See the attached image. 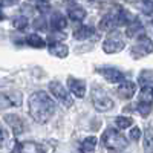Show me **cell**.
<instances>
[{
  "label": "cell",
  "mask_w": 153,
  "mask_h": 153,
  "mask_svg": "<svg viewBox=\"0 0 153 153\" xmlns=\"http://www.w3.org/2000/svg\"><path fill=\"white\" fill-rule=\"evenodd\" d=\"M139 138H141V130H139L138 127H133V129L130 130V139L132 141H138Z\"/></svg>",
  "instance_id": "30"
},
{
  "label": "cell",
  "mask_w": 153,
  "mask_h": 153,
  "mask_svg": "<svg viewBox=\"0 0 153 153\" xmlns=\"http://www.w3.org/2000/svg\"><path fill=\"white\" fill-rule=\"evenodd\" d=\"M92 103H94V107L98 110V112H107V110H112L115 103L113 100L106 95V92L103 91V89H94L92 91Z\"/></svg>",
  "instance_id": "3"
},
{
  "label": "cell",
  "mask_w": 153,
  "mask_h": 153,
  "mask_svg": "<svg viewBox=\"0 0 153 153\" xmlns=\"http://www.w3.org/2000/svg\"><path fill=\"white\" fill-rule=\"evenodd\" d=\"M136 92V83L133 81H123L120 83V87H118V94L121 98L124 100H130Z\"/></svg>",
  "instance_id": "12"
},
{
  "label": "cell",
  "mask_w": 153,
  "mask_h": 153,
  "mask_svg": "<svg viewBox=\"0 0 153 153\" xmlns=\"http://www.w3.org/2000/svg\"><path fill=\"white\" fill-rule=\"evenodd\" d=\"M138 112L143 115V117H147V115L152 112V104H146V103H139L138 104Z\"/></svg>",
  "instance_id": "28"
},
{
  "label": "cell",
  "mask_w": 153,
  "mask_h": 153,
  "mask_svg": "<svg viewBox=\"0 0 153 153\" xmlns=\"http://www.w3.org/2000/svg\"><path fill=\"white\" fill-rule=\"evenodd\" d=\"M28 25H29V22H28V19L25 16H17V17L12 19V26H14L16 29H19V31L25 29Z\"/></svg>",
  "instance_id": "24"
},
{
  "label": "cell",
  "mask_w": 153,
  "mask_h": 153,
  "mask_svg": "<svg viewBox=\"0 0 153 153\" xmlns=\"http://www.w3.org/2000/svg\"><path fill=\"white\" fill-rule=\"evenodd\" d=\"M97 147V138L95 136H87L83 139V143L80 146V153H89V152H94Z\"/></svg>",
  "instance_id": "19"
},
{
  "label": "cell",
  "mask_w": 153,
  "mask_h": 153,
  "mask_svg": "<svg viewBox=\"0 0 153 153\" xmlns=\"http://www.w3.org/2000/svg\"><path fill=\"white\" fill-rule=\"evenodd\" d=\"M26 43L32 48H45L46 46V42L38 34H29L26 37Z\"/></svg>",
  "instance_id": "22"
},
{
  "label": "cell",
  "mask_w": 153,
  "mask_h": 153,
  "mask_svg": "<svg viewBox=\"0 0 153 153\" xmlns=\"http://www.w3.org/2000/svg\"><path fill=\"white\" fill-rule=\"evenodd\" d=\"M49 91L60 101V103H63L66 107H72L74 106V100H72L71 94L66 91L65 86H63L60 81H51L49 83Z\"/></svg>",
  "instance_id": "4"
},
{
  "label": "cell",
  "mask_w": 153,
  "mask_h": 153,
  "mask_svg": "<svg viewBox=\"0 0 153 153\" xmlns=\"http://www.w3.org/2000/svg\"><path fill=\"white\" fill-rule=\"evenodd\" d=\"M34 26H35L37 29H46V22H45V19H43V17L35 19V20H34Z\"/></svg>",
  "instance_id": "29"
},
{
  "label": "cell",
  "mask_w": 153,
  "mask_h": 153,
  "mask_svg": "<svg viewBox=\"0 0 153 153\" xmlns=\"http://www.w3.org/2000/svg\"><path fill=\"white\" fill-rule=\"evenodd\" d=\"M152 25H153V22H152Z\"/></svg>",
  "instance_id": "35"
},
{
  "label": "cell",
  "mask_w": 153,
  "mask_h": 153,
  "mask_svg": "<svg viewBox=\"0 0 153 153\" xmlns=\"http://www.w3.org/2000/svg\"><path fill=\"white\" fill-rule=\"evenodd\" d=\"M91 2H94V0H91Z\"/></svg>",
  "instance_id": "34"
},
{
  "label": "cell",
  "mask_w": 153,
  "mask_h": 153,
  "mask_svg": "<svg viewBox=\"0 0 153 153\" xmlns=\"http://www.w3.org/2000/svg\"><path fill=\"white\" fill-rule=\"evenodd\" d=\"M115 26H117V17H113L112 14L104 16L100 22V29L101 31H112Z\"/></svg>",
  "instance_id": "18"
},
{
  "label": "cell",
  "mask_w": 153,
  "mask_h": 153,
  "mask_svg": "<svg viewBox=\"0 0 153 153\" xmlns=\"http://www.w3.org/2000/svg\"><path fill=\"white\" fill-rule=\"evenodd\" d=\"M23 103V97L20 92H3L0 94V110L11 109V107H20Z\"/></svg>",
  "instance_id": "5"
},
{
  "label": "cell",
  "mask_w": 153,
  "mask_h": 153,
  "mask_svg": "<svg viewBox=\"0 0 153 153\" xmlns=\"http://www.w3.org/2000/svg\"><path fill=\"white\" fill-rule=\"evenodd\" d=\"M143 25H141V22L139 20H133L130 25H129V28H127V35L129 37H135L136 34H143Z\"/></svg>",
  "instance_id": "23"
},
{
  "label": "cell",
  "mask_w": 153,
  "mask_h": 153,
  "mask_svg": "<svg viewBox=\"0 0 153 153\" xmlns=\"http://www.w3.org/2000/svg\"><path fill=\"white\" fill-rule=\"evenodd\" d=\"M19 153H48V150L45 146L38 144V143L25 141V143L19 144Z\"/></svg>",
  "instance_id": "11"
},
{
  "label": "cell",
  "mask_w": 153,
  "mask_h": 153,
  "mask_svg": "<svg viewBox=\"0 0 153 153\" xmlns=\"http://www.w3.org/2000/svg\"><path fill=\"white\" fill-rule=\"evenodd\" d=\"M68 14H69L71 20H74V22H81V20L86 19L87 12H86V9L81 8V6H71V8L68 9Z\"/></svg>",
  "instance_id": "15"
},
{
  "label": "cell",
  "mask_w": 153,
  "mask_h": 153,
  "mask_svg": "<svg viewBox=\"0 0 153 153\" xmlns=\"http://www.w3.org/2000/svg\"><path fill=\"white\" fill-rule=\"evenodd\" d=\"M124 42L118 37H109L107 40H104L103 43V51L106 54H117V52H121L124 49Z\"/></svg>",
  "instance_id": "8"
},
{
  "label": "cell",
  "mask_w": 153,
  "mask_h": 153,
  "mask_svg": "<svg viewBox=\"0 0 153 153\" xmlns=\"http://www.w3.org/2000/svg\"><path fill=\"white\" fill-rule=\"evenodd\" d=\"M101 143H103V146L107 150H112V152L124 150L127 146H129V141L115 129H107L103 133V136H101Z\"/></svg>",
  "instance_id": "2"
},
{
  "label": "cell",
  "mask_w": 153,
  "mask_h": 153,
  "mask_svg": "<svg viewBox=\"0 0 153 153\" xmlns=\"http://www.w3.org/2000/svg\"><path fill=\"white\" fill-rule=\"evenodd\" d=\"M94 34H95V29L92 26H81L78 29H75L74 37L76 40H87V38H91Z\"/></svg>",
  "instance_id": "16"
},
{
  "label": "cell",
  "mask_w": 153,
  "mask_h": 153,
  "mask_svg": "<svg viewBox=\"0 0 153 153\" xmlns=\"http://www.w3.org/2000/svg\"><path fill=\"white\" fill-rule=\"evenodd\" d=\"M129 2H135V0H129Z\"/></svg>",
  "instance_id": "33"
},
{
  "label": "cell",
  "mask_w": 153,
  "mask_h": 153,
  "mask_svg": "<svg viewBox=\"0 0 153 153\" xmlns=\"http://www.w3.org/2000/svg\"><path fill=\"white\" fill-rule=\"evenodd\" d=\"M133 20H135V17L129 11L124 9V8H120L118 16H117V25H120V26H123V25H130Z\"/></svg>",
  "instance_id": "17"
},
{
  "label": "cell",
  "mask_w": 153,
  "mask_h": 153,
  "mask_svg": "<svg viewBox=\"0 0 153 153\" xmlns=\"http://www.w3.org/2000/svg\"><path fill=\"white\" fill-rule=\"evenodd\" d=\"M51 26L55 31H61L68 26V20L65 19L63 14H60V12H54V14L51 16Z\"/></svg>",
  "instance_id": "14"
},
{
  "label": "cell",
  "mask_w": 153,
  "mask_h": 153,
  "mask_svg": "<svg viewBox=\"0 0 153 153\" xmlns=\"http://www.w3.org/2000/svg\"><path fill=\"white\" fill-rule=\"evenodd\" d=\"M68 86L71 89L72 95H75L76 98H83L86 95V83L80 78H75V76H69L68 78Z\"/></svg>",
  "instance_id": "9"
},
{
  "label": "cell",
  "mask_w": 153,
  "mask_h": 153,
  "mask_svg": "<svg viewBox=\"0 0 153 153\" xmlns=\"http://www.w3.org/2000/svg\"><path fill=\"white\" fill-rule=\"evenodd\" d=\"M115 124H117L118 129H129L133 124V121L127 117H118V118H115Z\"/></svg>",
  "instance_id": "25"
},
{
  "label": "cell",
  "mask_w": 153,
  "mask_h": 153,
  "mask_svg": "<svg viewBox=\"0 0 153 153\" xmlns=\"http://www.w3.org/2000/svg\"><path fill=\"white\" fill-rule=\"evenodd\" d=\"M57 104L46 92L38 91L29 97V115L38 124H45L55 113Z\"/></svg>",
  "instance_id": "1"
},
{
  "label": "cell",
  "mask_w": 153,
  "mask_h": 153,
  "mask_svg": "<svg viewBox=\"0 0 153 153\" xmlns=\"http://www.w3.org/2000/svg\"><path fill=\"white\" fill-rule=\"evenodd\" d=\"M35 2H38V3H43V2H46V0H35Z\"/></svg>",
  "instance_id": "32"
},
{
  "label": "cell",
  "mask_w": 153,
  "mask_h": 153,
  "mask_svg": "<svg viewBox=\"0 0 153 153\" xmlns=\"http://www.w3.org/2000/svg\"><path fill=\"white\" fill-rule=\"evenodd\" d=\"M98 72L104 76V78L109 81V83H123L124 81V74L118 69H113V68H103V69H98Z\"/></svg>",
  "instance_id": "10"
},
{
  "label": "cell",
  "mask_w": 153,
  "mask_h": 153,
  "mask_svg": "<svg viewBox=\"0 0 153 153\" xmlns=\"http://www.w3.org/2000/svg\"><path fill=\"white\" fill-rule=\"evenodd\" d=\"M49 52L52 54L54 57H58V58H66V57H68V54H69V48H68L65 43L55 42V43H51V45H49Z\"/></svg>",
  "instance_id": "13"
},
{
  "label": "cell",
  "mask_w": 153,
  "mask_h": 153,
  "mask_svg": "<svg viewBox=\"0 0 153 153\" xmlns=\"http://www.w3.org/2000/svg\"><path fill=\"white\" fill-rule=\"evenodd\" d=\"M8 143H9V133H8V130L5 129V127L0 124V149L6 147Z\"/></svg>",
  "instance_id": "26"
},
{
  "label": "cell",
  "mask_w": 153,
  "mask_h": 153,
  "mask_svg": "<svg viewBox=\"0 0 153 153\" xmlns=\"http://www.w3.org/2000/svg\"><path fill=\"white\" fill-rule=\"evenodd\" d=\"M143 147L146 153H153V129H147L144 132V141Z\"/></svg>",
  "instance_id": "20"
},
{
  "label": "cell",
  "mask_w": 153,
  "mask_h": 153,
  "mask_svg": "<svg viewBox=\"0 0 153 153\" xmlns=\"http://www.w3.org/2000/svg\"><path fill=\"white\" fill-rule=\"evenodd\" d=\"M5 123L9 126V129L12 130L14 135H20V133H25L26 130V124H25L23 118H20L19 115L16 113H9V115H5Z\"/></svg>",
  "instance_id": "7"
},
{
  "label": "cell",
  "mask_w": 153,
  "mask_h": 153,
  "mask_svg": "<svg viewBox=\"0 0 153 153\" xmlns=\"http://www.w3.org/2000/svg\"><path fill=\"white\" fill-rule=\"evenodd\" d=\"M153 101V87L152 86H144L141 95H139V103H146V104H152Z\"/></svg>",
  "instance_id": "21"
},
{
  "label": "cell",
  "mask_w": 153,
  "mask_h": 153,
  "mask_svg": "<svg viewBox=\"0 0 153 153\" xmlns=\"http://www.w3.org/2000/svg\"><path fill=\"white\" fill-rule=\"evenodd\" d=\"M141 11L144 12L146 16H152L153 14V0H143Z\"/></svg>",
  "instance_id": "27"
},
{
  "label": "cell",
  "mask_w": 153,
  "mask_h": 153,
  "mask_svg": "<svg viewBox=\"0 0 153 153\" xmlns=\"http://www.w3.org/2000/svg\"><path fill=\"white\" fill-rule=\"evenodd\" d=\"M150 52H153V42L147 35L141 34L139 38H138V42H136V45L132 48V55L139 58V57H144Z\"/></svg>",
  "instance_id": "6"
},
{
  "label": "cell",
  "mask_w": 153,
  "mask_h": 153,
  "mask_svg": "<svg viewBox=\"0 0 153 153\" xmlns=\"http://www.w3.org/2000/svg\"><path fill=\"white\" fill-rule=\"evenodd\" d=\"M20 0H0V3L3 6H12V5H17Z\"/></svg>",
  "instance_id": "31"
}]
</instances>
